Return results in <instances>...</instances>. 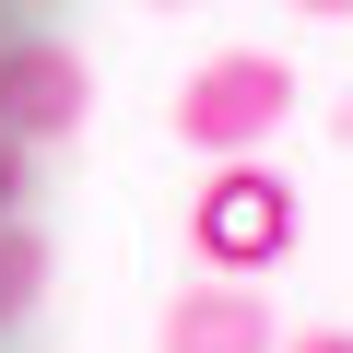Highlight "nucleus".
Wrapping results in <instances>:
<instances>
[{
    "mask_svg": "<svg viewBox=\"0 0 353 353\" xmlns=\"http://www.w3.org/2000/svg\"><path fill=\"white\" fill-rule=\"evenodd\" d=\"M283 118H294V71L271 48H224L176 83V141L212 153V165H248L259 141H283Z\"/></svg>",
    "mask_w": 353,
    "mask_h": 353,
    "instance_id": "f257e3e1",
    "label": "nucleus"
},
{
    "mask_svg": "<svg viewBox=\"0 0 353 353\" xmlns=\"http://www.w3.org/2000/svg\"><path fill=\"white\" fill-rule=\"evenodd\" d=\"M294 236H306V201H294V176H271V165H212L201 201H189V248L212 271H236V283H259L271 259H294Z\"/></svg>",
    "mask_w": 353,
    "mask_h": 353,
    "instance_id": "f03ea898",
    "label": "nucleus"
},
{
    "mask_svg": "<svg viewBox=\"0 0 353 353\" xmlns=\"http://www.w3.org/2000/svg\"><path fill=\"white\" fill-rule=\"evenodd\" d=\"M94 118V71H83V48H59V36H0V130L12 141H71Z\"/></svg>",
    "mask_w": 353,
    "mask_h": 353,
    "instance_id": "7ed1b4c3",
    "label": "nucleus"
},
{
    "mask_svg": "<svg viewBox=\"0 0 353 353\" xmlns=\"http://www.w3.org/2000/svg\"><path fill=\"white\" fill-rule=\"evenodd\" d=\"M153 353H294V341H283V318H271V294H259V283L201 271V283H176V294H165Z\"/></svg>",
    "mask_w": 353,
    "mask_h": 353,
    "instance_id": "20e7f679",
    "label": "nucleus"
},
{
    "mask_svg": "<svg viewBox=\"0 0 353 353\" xmlns=\"http://www.w3.org/2000/svg\"><path fill=\"white\" fill-rule=\"evenodd\" d=\"M48 294V236L36 224H0V330H24Z\"/></svg>",
    "mask_w": 353,
    "mask_h": 353,
    "instance_id": "39448f33",
    "label": "nucleus"
},
{
    "mask_svg": "<svg viewBox=\"0 0 353 353\" xmlns=\"http://www.w3.org/2000/svg\"><path fill=\"white\" fill-rule=\"evenodd\" d=\"M24 189H36V141L0 130V224H24Z\"/></svg>",
    "mask_w": 353,
    "mask_h": 353,
    "instance_id": "423d86ee",
    "label": "nucleus"
},
{
    "mask_svg": "<svg viewBox=\"0 0 353 353\" xmlns=\"http://www.w3.org/2000/svg\"><path fill=\"white\" fill-rule=\"evenodd\" d=\"M294 353H353V330H306V341H294Z\"/></svg>",
    "mask_w": 353,
    "mask_h": 353,
    "instance_id": "0eeeda50",
    "label": "nucleus"
},
{
    "mask_svg": "<svg viewBox=\"0 0 353 353\" xmlns=\"http://www.w3.org/2000/svg\"><path fill=\"white\" fill-rule=\"evenodd\" d=\"M294 12H318V24H341V12H353V0H294Z\"/></svg>",
    "mask_w": 353,
    "mask_h": 353,
    "instance_id": "6e6552de",
    "label": "nucleus"
},
{
    "mask_svg": "<svg viewBox=\"0 0 353 353\" xmlns=\"http://www.w3.org/2000/svg\"><path fill=\"white\" fill-rule=\"evenodd\" d=\"M153 12H176V0H153Z\"/></svg>",
    "mask_w": 353,
    "mask_h": 353,
    "instance_id": "1a4fd4ad",
    "label": "nucleus"
}]
</instances>
